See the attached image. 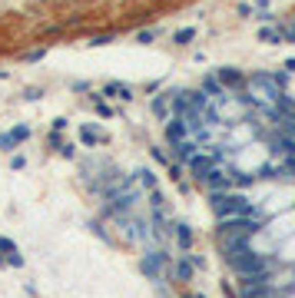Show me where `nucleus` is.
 <instances>
[{"label": "nucleus", "mask_w": 295, "mask_h": 298, "mask_svg": "<svg viewBox=\"0 0 295 298\" xmlns=\"http://www.w3.org/2000/svg\"><path fill=\"white\" fill-rule=\"evenodd\" d=\"M213 212L219 219H242V216H252V202L239 193H216L213 196Z\"/></svg>", "instance_id": "1"}, {"label": "nucleus", "mask_w": 295, "mask_h": 298, "mask_svg": "<svg viewBox=\"0 0 295 298\" xmlns=\"http://www.w3.org/2000/svg\"><path fill=\"white\" fill-rule=\"evenodd\" d=\"M176 239H179V248H193V239H196V236H193V229H189V225L179 222V225H176Z\"/></svg>", "instance_id": "7"}, {"label": "nucleus", "mask_w": 295, "mask_h": 298, "mask_svg": "<svg viewBox=\"0 0 295 298\" xmlns=\"http://www.w3.org/2000/svg\"><path fill=\"white\" fill-rule=\"evenodd\" d=\"M0 265H4V255H0Z\"/></svg>", "instance_id": "10"}, {"label": "nucleus", "mask_w": 295, "mask_h": 298, "mask_svg": "<svg viewBox=\"0 0 295 298\" xmlns=\"http://www.w3.org/2000/svg\"><path fill=\"white\" fill-rule=\"evenodd\" d=\"M216 162H219V156H202V153H193V156H189V173H193L196 179H206V176L216 169Z\"/></svg>", "instance_id": "3"}, {"label": "nucleus", "mask_w": 295, "mask_h": 298, "mask_svg": "<svg viewBox=\"0 0 295 298\" xmlns=\"http://www.w3.org/2000/svg\"><path fill=\"white\" fill-rule=\"evenodd\" d=\"M166 265H170V255H166V252H150V255H146L143 262H139V268H143V275H150L153 282H159V272H163Z\"/></svg>", "instance_id": "2"}, {"label": "nucleus", "mask_w": 295, "mask_h": 298, "mask_svg": "<svg viewBox=\"0 0 295 298\" xmlns=\"http://www.w3.org/2000/svg\"><path fill=\"white\" fill-rule=\"evenodd\" d=\"M206 182H209V189H213V196L216 193H229V189H233V179H229L222 169H213V173L206 176Z\"/></svg>", "instance_id": "5"}, {"label": "nucleus", "mask_w": 295, "mask_h": 298, "mask_svg": "<svg viewBox=\"0 0 295 298\" xmlns=\"http://www.w3.org/2000/svg\"><path fill=\"white\" fill-rule=\"evenodd\" d=\"M27 136H30V126H17V130H10L7 136H0V149H13V146H20Z\"/></svg>", "instance_id": "6"}, {"label": "nucleus", "mask_w": 295, "mask_h": 298, "mask_svg": "<svg viewBox=\"0 0 295 298\" xmlns=\"http://www.w3.org/2000/svg\"><path fill=\"white\" fill-rule=\"evenodd\" d=\"M176 279L179 282H189V279H193V265H189V262H179V265H176Z\"/></svg>", "instance_id": "8"}, {"label": "nucleus", "mask_w": 295, "mask_h": 298, "mask_svg": "<svg viewBox=\"0 0 295 298\" xmlns=\"http://www.w3.org/2000/svg\"><path fill=\"white\" fill-rule=\"evenodd\" d=\"M0 252H7L4 255V262L7 265H13V268H24V255H20V248L10 242V239H4L0 236Z\"/></svg>", "instance_id": "4"}, {"label": "nucleus", "mask_w": 295, "mask_h": 298, "mask_svg": "<svg viewBox=\"0 0 295 298\" xmlns=\"http://www.w3.org/2000/svg\"><path fill=\"white\" fill-rule=\"evenodd\" d=\"M136 176H139V182H143V186H146V189H156V176H153V173H150V169H139V173H136Z\"/></svg>", "instance_id": "9"}]
</instances>
